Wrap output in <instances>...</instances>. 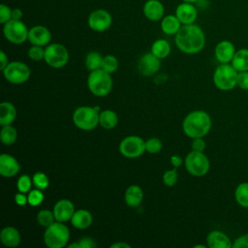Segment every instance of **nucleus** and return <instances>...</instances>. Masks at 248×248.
Returning a JSON list of instances; mask_svg holds the SVG:
<instances>
[{
	"instance_id": "43",
	"label": "nucleus",
	"mask_w": 248,
	"mask_h": 248,
	"mask_svg": "<svg viewBox=\"0 0 248 248\" xmlns=\"http://www.w3.org/2000/svg\"><path fill=\"white\" fill-rule=\"evenodd\" d=\"M232 248H248V233L237 237L232 243Z\"/></svg>"
},
{
	"instance_id": "46",
	"label": "nucleus",
	"mask_w": 248,
	"mask_h": 248,
	"mask_svg": "<svg viewBox=\"0 0 248 248\" xmlns=\"http://www.w3.org/2000/svg\"><path fill=\"white\" fill-rule=\"evenodd\" d=\"M8 64H9V61H8L7 54L5 53L4 50H1L0 51V70L3 71Z\"/></svg>"
},
{
	"instance_id": "38",
	"label": "nucleus",
	"mask_w": 248,
	"mask_h": 248,
	"mask_svg": "<svg viewBox=\"0 0 248 248\" xmlns=\"http://www.w3.org/2000/svg\"><path fill=\"white\" fill-rule=\"evenodd\" d=\"M178 179V172L176 169L173 170H168L163 174V182L168 187H172L176 184Z\"/></svg>"
},
{
	"instance_id": "6",
	"label": "nucleus",
	"mask_w": 248,
	"mask_h": 248,
	"mask_svg": "<svg viewBox=\"0 0 248 248\" xmlns=\"http://www.w3.org/2000/svg\"><path fill=\"white\" fill-rule=\"evenodd\" d=\"M238 72L229 63L220 64L214 71V85L223 91H228L236 86V78Z\"/></svg>"
},
{
	"instance_id": "44",
	"label": "nucleus",
	"mask_w": 248,
	"mask_h": 248,
	"mask_svg": "<svg viewBox=\"0 0 248 248\" xmlns=\"http://www.w3.org/2000/svg\"><path fill=\"white\" fill-rule=\"evenodd\" d=\"M79 244V248H94L96 247V243L94 241V239H92L91 237H82L79 239L78 241Z\"/></svg>"
},
{
	"instance_id": "3",
	"label": "nucleus",
	"mask_w": 248,
	"mask_h": 248,
	"mask_svg": "<svg viewBox=\"0 0 248 248\" xmlns=\"http://www.w3.org/2000/svg\"><path fill=\"white\" fill-rule=\"evenodd\" d=\"M70 239V230L62 222L55 221L46 228L44 232V242L48 248H63L68 246Z\"/></svg>"
},
{
	"instance_id": "9",
	"label": "nucleus",
	"mask_w": 248,
	"mask_h": 248,
	"mask_svg": "<svg viewBox=\"0 0 248 248\" xmlns=\"http://www.w3.org/2000/svg\"><path fill=\"white\" fill-rule=\"evenodd\" d=\"M184 165L187 171L194 176L205 175L210 168V163L206 155L203 152L195 150L188 153L184 160Z\"/></svg>"
},
{
	"instance_id": "31",
	"label": "nucleus",
	"mask_w": 248,
	"mask_h": 248,
	"mask_svg": "<svg viewBox=\"0 0 248 248\" xmlns=\"http://www.w3.org/2000/svg\"><path fill=\"white\" fill-rule=\"evenodd\" d=\"M234 198L239 205L248 207V182H242L236 187Z\"/></svg>"
},
{
	"instance_id": "33",
	"label": "nucleus",
	"mask_w": 248,
	"mask_h": 248,
	"mask_svg": "<svg viewBox=\"0 0 248 248\" xmlns=\"http://www.w3.org/2000/svg\"><path fill=\"white\" fill-rule=\"evenodd\" d=\"M102 69L106 72L112 74L118 69V59L112 54H107L103 57Z\"/></svg>"
},
{
	"instance_id": "19",
	"label": "nucleus",
	"mask_w": 248,
	"mask_h": 248,
	"mask_svg": "<svg viewBox=\"0 0 248 248\" xmlns=\"http://www.w3.org/2000/svg\"><path fill=\"white\" fill-rule=\"evenodd\" d=\"M142 12L147 19L158 21L164 17L165 8L160 0H147L143 5Z\"/></svg>"
},
{
	"instance_id": "28",
	"label": "nucleus",
	"mask_w": 248,
	"mask_h": 248,
	"mask_svg": "<svg viewBox=\"0 0 248 248\" xmlns=\"http://www.w3.org/2000/svg\"><path fill=\"white\" fill-rule=\"evenodd\" d=\"M170 45L165 39H158L151 46V52L160 59L167 58L170 53Z\"/></svg>"
},
{
	"instance_id": "50",
	"label": "nucleus",
	"mask_w": 248,
	"mask_h": 248,
	"mask_svg": "<svg viewBox=\"0 0 248 248\" xmlns=\"http://www.w3.org/2000/svg\"><path fill=\"white\" fill-rule=\"evenodd\" d=\"M68 248H79V244L78 242H74L68 245Z\"/></svg>"
},
{
	"instance_id": "32",
	"label": "nucleus",
	"mask_w": 248,
	"mask_h": 248,
	"mask_svg": "<svg viewBox=\"0 0 248 248\" xmlns=\"http://www.w3.org/2000/svg\"><path fill=\"white\" fill-rule=\"evenodd\" d=\"M37 222L41 227L44 228H47L48 226H50L52 223H54L55 217H54V213L52 210L49 209H42L37 213Z\"/></svg>"
},
{
	"instance_id": "30",
	"label": "nucleus",
	"mask_w": 248,
	"mask_h": 248,
	"mask_svg": "<svg viewBox=\"0 0 248 248\" xmlns=\"http://www.w3.org/2000/svg\"><path fill=\"white\" fill-rule=\"evenodd\" d=\"M102 54L98 51L92 50L86 54L85 57V67L89 72L98 70L102 68V62H103Z\"/></svg>"
},
{
	"instance_id": "2",
	"label": "nucleus",
	"mask_w": 248,
	"mask_h": 248,
	"mask_svg": "<svg viewBox=\"0 0 248 248\" xmlns=\"http://www.w3.org/2000/svg\"><path fill=\"white\" fill-rule=\"evenodd\" d=\"M211 117L204 110H194L188 113L182 122L183 133L191 138H203L211 129Z\"/></svg>"
},
{
	"instance_id": "49",
	"label": "nucleus",
	"mask_w": 248,
	"mask_h": 248,
	"mask_svg": "<svg viewBox=\"0 0 248 248\" xmlns=\"http://www.w3.org/2000/svg\"><path fill=\"white\" fill-rule=\"evenodd\" d=\"M110 248H131V245L126 242H123V241H118V242L111 244Z\"/></svg>"
},
{
	"instance_id": "14",
	"label": "nucleus",
	"mask_w": 248,
	"mask_h": 248,
	"mask_svg": "<svg viewBox=\"0 0 248 248\" xmlns=\"http://www.w3.org/2000/svg\"><path fill=\"white\" fill-rule=\"evenodd\" d=\"M52 211L56 221L66 223L71 221L76 209L72 201L68 199H61L55 202Z\"/></svg>"
},
{
	"instance_id": "52",
	"label": "nucleus",
	"mask_w": 248,
	"mask_h": 248,
	"mask_svg": "<svg viewBox=\"0 0 248 248\" xmlns=\"http://www.w3.org/2000/svg\"><path fill=\"white\" fill-rule=\"evenodd\" d=\"M194 248H205V245H201V244H199V245H195Z\"/></svg>"
},
{
	"instance_id": "17",
	"label": "nucleus",
	"mask_w": 248,
	"mask_h": 248,
	"mask_svg": "<svg viewBox=\"0 0 248 248\" xmlns=\"http://www.w3.org/2000/svg\"><path fill=\"white\" fill-rule=\"evenodd\" d=\"M20 170L18 161L12 155L3 153L0 156V174L3 177H13Z\"/></svg>"
},
{
	"instance_id": "51",
	"label": "nucleus",
	"mask_w": 248,
	"mask_h": 248,
	"mask_svg": "<svg viewBox=\"0 0 248 248\" xmlns=\"http://www.w3.org/2000/svg\"><path fill=\"white\" fill-rule=\"evenodd\" d=\"M182 2H187V3H192V4H194V3H196V2H198L199 0H181Z\"/></svg>"
},
{
	"instance_id": "35",
	"label": "nucleus",
	"mask_w": 248,
	"mask_h": 248,
	"mask_svg": "<svg viewBox=\"0 0 248 248\" xmlns=\"http://www.w3.org/2000/svg\"><path fill=\"white\" fill-rule=\"evenodd\" d=\"M33 185L32 178L28 174H22L18 177L16 181V187L18 192L28 194L29 191L31 190V187Z\"/></svg>"
},
{
	"instance_id": "4",
	"label": "nucleus",
	"mask_w": 248,
	"mask_h": 248,
	"mask_svg": "<svg viewBox=\"0 0 248 248\" xmlns=\"http://www.w3.org/2000/svg\"><path fill=\"white\" fill-rule=\"evenodd\" d=\"M111 74L105 70L98 69L90 72L87 78V86L89 91L97 97H105L108 95L112 89Z\"/></svg>"
},
{
	"instance_id": "41",
	"label": "nucleus",
	"mask_w": 248,
	"mask_h": 248,
	"mask_svg": "<svg viewBox=\"0 0 248 248\" xmlns=\"http://www.w3.org/2000/svg\"><path fill=\"white\" fill-rule=\"evenodd\" d=\"M236 85L243 90H248V71L238 72Z\"/></svg>"
},
{
	"instance_id": "1",
	"label": "nucleus",
	"mask_w": 248,
	"mask_h": 248,
	"mask_svg": "<svg viewBox=\"0 0 248 248\" xmlns=\"http://www.w3.org/2000/svg\"><path fill=\"white\" fill-rule=\"evenodd\" d=\"M174 36L175 46L186 54L199 53L204 47L205 35L202 29L195 23L182 25Z\"/></svg>"
},
{
	"instance_id": "42",
	"label": "nucleus",
	"mask_w": 248,
	"mask_h": 248,
	"mask_svg": "<svg viewBox=\"0 0 248 248\" xmlns=\"http://www.w3.org/2000/svg\"><path fill=\"white\" fill-rule=\"evenodd\" d=\"M191 146H192V150L203 152L205 149V141L202 140V138H195L192 140Z\"/></svg>"
},
{
	"instance_id": "18",
	"label": "nucleus",
	"mask_w": 248,
	"mask_h": 248,
	"mask_svg": "<svg viewBox=\"0 0 248 248\" xmlns=\"http://www.w3.org/2000/svg\"><path fill=\"white\" fill-rule=\"evenodd\" d=\"M235 51L236 50L233 44L230 41L224 40L216 45L214 53L217 61L220 62V64H225L232 62Z\"/></svg>"
},
{
	"instance_id": "8",
	"label": "nucleus",
	"mask_w": 248,
	"mask_h": 248,
	"mask_svg": "<svg viewBox=\"0 0 248 248\" xmlns=\"http://www.w3.org/2000/svg\"><path fill=\"white\" fill-rule=\"evenodd\" d=\"M45 62L51 68L60 69L69 61V51L65 46L53 43L45 47Z\"/></svg>"
},
{
	"instance_id": "21",
	"label": "nucleus",
	"mask_w": 248,
	"mask_h": 248,
	"mask_svg": "<svg viewBox=\"0 0 248 248\" xmlns=\"http://www.w3.org/2000/svg\"><path fill=\"white\" fill-rule=\"evenodd\" d=\"M0 241L6 247H17L20 243V233L17 229L13 226L5 227L0 232Z\"/></svg>"
},
{
	"instance_id": "7",
	"label": "nucleus",
	"mask_w": 248,
	"mask_h": 248,
	"mask_svg": "<svg viewBox=\"0 0 248 248\" xmlns=\"http://www.w3.org/2000/svg\"><path fill=\"white\" fill-rule=\"evenodd\" d=\"M3 35L14 45H21L28 41L29 29L21 19H11L3 24Z\"/></svg>"
},
{
	"instance_id": "20",
	"label": "nucleus",
	"mask_w": 248,
	"mask_h": 248,
	"mask_svg": "<svg viewBox=\"0 0 248 248\" xmlns=\"http://www.w3.org/2000/svg\"><path fill=\"white\" fill-rule=\"evenodd\" d=\"M206 243L209 248H232V243L230 237L221 231H211L206 236Z\"/></svg>"
},
{
	"instance_id": "27",
	"label": "nucleus",
	"mask_w": 248,
	"mask_h": 248,
	"mask_svg": "<svg viewBox=\"0 0 248 248\" xmlns=\"http://www.w3.org/2000/svg\"><path fill=\"white\" fill-rule=\"evenodd\" d=\"M232 65L237 72L248 71V48H240L235 51Z\"/></svg>"
},
{
	"instance_id": "16",
	"label": "nucleus",
	"mask_w": 248,
	"mask_h": 248,
	"mask_svg": "<svg viewBox=\"0 0 248 248\" xmlns=\"http://www.w3.org/2000/svg\"><path fill=\"white\" fill-rule=\"evenodd\" d=\"M174 15L180 20L182 25L192 24V23H195L198 17V11L194 6V4L182 2L176 7Z\"/></svg>"
},
{
	"instance_id": "12",
	"label": "nucleus",
	"mask_w": 248,
	"mask_h": 248,
	"mask_svg": "<svg viewBox=\"0 0 248 248\" xmlns=\"http://www.w3.org/2000/svg\"><path fill=\"white\" fill-rule=\"evenodd\" d=\"M87 23L91 30L95 32H105L111 26L112 16L107 10L97 9L90 13Z\"/></svg>"
},
{
	"instance_id": "29",
	"label": "nucleus",
	"mask_w": 248,
	"mask_h": 248,
	"mask_svg": "<svg viewBox=\"0 0 248 248\" xmlns=\"http://www.w3.org/2000/svg\"><path fill=\"white\" fill-rule=\"evenodd\" d=\"M17 139V132L16 129L11 125L2 126L0 132V140L1 142L5 145H12L16 142Z\"/></svg>"
},
{
	"instance_id": "10",
	"label": "nucleus",
	"mask_w": 248,
	"mask_h": 248,
	"mask_svg": "<svg viewBox=\"0 0 248 248\" xmlns=\"http://www.w3.org/2000/svg\"><path fill=\"white\" fill-rule=\"evenodd\" d=\"M2 72L5 79L13 84H22L26 82L31 76L29 67L21 61L9 62Z\"/></svg>"
},
{
	"instance_id": "11",
	"label": "nucleus",
	"mask_w": 248,
	"mask_h": 248,
	"mask_svg": "<svg viewBox=\"0 0 248 248\" xmlns=\"http://www.w3.org/2000/svg\"><path fill=\"white\" fill-rule=\"evenodd\" d=\"M145 151V140L139 136H128L119 143L120 154L129 159L139 158Z\"/></svg>"
},
{
	"instance_id": "5",
	"label": "nucleus",
	"mask_w": 248,
	"mask_h": 248,
	"mask_svg": "<svg viewBox=\"0 0 248 248\" xmlns=\"http://www.w3.org/2000/svg\"><path fill=\"white\" fill-rule=\"evenodd\" d=\"M100 107L80 106L73 113V122L76 127L83 131H91L99 125Z\"/></svg>"
},
{
	"instance_id": "22",
	"label": "nucleus",
	"mask_w": 248,
	"mask_h": 248,
	"mask_svg": "<svg viewBox=\"0 0 248 248\" xmlns=\"http://www.w3.org/2000/svg\"><path fill=\"white\" fill-rule=\"evenodd\" d=\"M70 222L74 228L78 230H85L92 225L93 216L87 209L80 208L75 211Z\"/></svg>"
},
{
	"instance_id": "37",
	"label": "nucleus",
	"mask_w": 248,
	"mask_h": 248,
	"mask_svg": "<svg viewBox=\"0 0 248 248\" xmlns=\"http://www.w3.org/2000/svg\"><path fill=\"white\" fill-rule=\"evenodd\" d=\"M163 148V143L158 138H150L145 140V150L150 154H156Z\"/></svg>"
},
{
	"instance_id": "48",
	"label": "nucleus",
	"mask_w": 248,
	"mask_h": 248,
	"mask_svg": "<svg viewBox=\"0 0 248 248\" xmlns=\"http://www.w3.org/2000/svg\"><path fill=\"white\" fill-rule=\"evenodd\" d=\"M23 16V12L19 8H15L12 11V18L13 19H21Z\"/></svg>"
},
{
	"instance_id": "15",
	"label": "nucleus",
	"mask_w": 248,
	"mask_h": 248,
	"mask_svg": "<svg viewBox=\"0 0 248 248\" xmlns=\"http://www.w3.org/2000/svg\"><path fill=\"white\" fill-rule=\"evenodd\" d=\"M51 41L49 29L44 25H35L29 29L28 42L34 46H46Z\"/></svg>"
},
{
	"instance_id": "25",
	"label": "nucleus",
	"mask_w": 248,
	"mask_h": 248,
	"mask_svg": "<svg viewBox=\"0 0 248 248\" xmlns=\"http://www.w3.org/2000/svg\"><path fill=\"white\" fill-rule=\"evenodd\" d=\"M181 26L182 23L175 15H168L161 19V29L167 35H175Z\"/></svg>"
},
{
	"instance_id": "40",
	"label": "nucleus",
	"mask_w": 248,
	"mask_h": 248,
	"mask_svg": "<svg viewBox=\"0 0 248 248\" xmlns=\"http://www.w3.org/2000/svg\"><path fill=\"white\" fill-rule=\"evenodd\" d=\"M12 11L13 10L9 6L5 4L0 5V23L5 24L12 19Z\"/></svg>"
},
{
	"instance_id": "36",
	"label": "nucleus",
	"mask_w": 248,
	"mask_h": 248,
	"mask_svg": "<svg viewBox=\"0 0 248 248\" xmlns=\"http://www.w3.org/2000/svg\"><path fill=\"white\" fill-rule=\"evenodd\" d=\"M27 196H28V204H30L31 206L40 205L44 202V199H45L43 190H40L38 188L30 190Z\"/></svg>"
},
{
	"instance_id": "34",
	"label": "nucleus",
	"mask_w": 248,
	"mask_h": 248,
	"mask_svg": "<svg viewBox=\"0 0 248 248\" xmlns=\"http://www.w3.org/2000/svg\"><path fill=\"white\" fill-rule=\"evenodd\" d=\"M32 181H33L34 187L38 188L40 190H45L49 185V179H48L47 175L42 171L35 172L32 176Z\"/></svg>"
},
{
	"instance_id": "24",
	"label": "nucleus",
	"mask_w": 248,
	"mask_h": 248,
	"mask_svg": "<svg viewBox=\"0 0 248 248\" xmlns=\"http://www.w3.org/2000/svg\"><path fill=\"white\" fill-rule=\"evenodd\" d=\"M16 118V108L11 102L0 104V125H11Z\"/></svg>"
},
{
	"instance_id": "47",
	"label": "nucleus",
	"mask_w": 248,
	"mask_h": 248,
	"mask_svg": "<svg viewBox=\"0 0 248 248\" xmlns=\"http://www.w3.org/2000/svg\"><path fill=\"white\" fill-rule=\"evenodd\" d=\"M170 163H171V165L176 169V168H178V167H180L184 162H183V160H182V158L180 157V156H178V155H176V154H174V155H172L171 157H170Z\"/></svg>"
},
{
	"instance_id": "23",
	"label": "nucleus",
	"mask_w": 248,
	"mask_h": 248,
	"mask_svg": "<svg viewBox=\"0 0 248 248\" xmlns=\"http://www.w3.org/2000/svg\"><path fill=\"white\" fill-rule=\"evenodd\" d=\"M124 200L128 206L137 207L139 206L143 200L142 189L136 184L130 185L124 194Z\"/></svg>"
},
{
	"instance_id": "39",
	"label": "nucleus",
	"mask_w": 248,
	"mask_h": 248,
	"mask_svg": "<svg viewBox=\"0 0 248 248\" xmlns=\"http://www.w3.org/2000/svg\"><path fill=\"white\" fill-rule=\"evenodd\" d=\"M27 54L31 60L41 61V60H44L45 58V48L44 46L32 45V46L28 49Z\"/></svg>"
},
{
	"instance_id": "13",
	"label": "nucleus",
	"mask_w": 248,
	"mask_h": 248,
	"mask_svg": "<svg viewBox=\"0 0 248 248\" xmlns=\"http://www.w3.org/2000/svg\"><path fill=\"white\" fill-rule=\"evenodd\" d=\"M161 59L155 56L151 51L144 53L138 62V70L144 77H151L161 68Z\"/></svg>"
},
{
	"instance_id": "26",
	"label": "nucleus",
	"mask_w": 248,
	"mask_h": 248,
	"mask_svg": "<svg viewBox=\"0 0 248 248\" xmlns=\"http://www.w3.org/2000/svg\"><path fill=\"white\" fill-rule=\"evenodd\" d=\"M118 124V115L114 110L111 109H104L100 111L99 115V125H101L104 129L110 130L116 127Z\"/></svg>"
},
{
	"instance_id": "45",
	"label": "nucleus",
	"mask_w": 248,
	"mask_h": 248,
	"mask_svg": "<svg viewBox=\"0 0 248 248\" xmlns=\"http://www.w3.org/2000/svg\"><path fill=\"white\" fill-rule=\"evenodd\" d=\"M15 202L19 206H24L28 203V196H26L25 193L18 192L15 195Z\"/></svg>"
}]
</instances>
